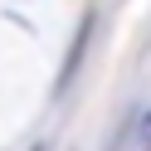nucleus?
<instances>
[{
    "label": "nucleus",
    "mask_w": 151,
    "mask_h": 151,
    "mask_svg": "<svg viewBox=\"0 0 151 151\" xmlns=\"http://www.w3.org/2000/svg\"><path fill=\"white\" fill-rule=\"evenodd\" d=\"M132 137H137V151H151V102L137 112V122H132Z\"/></svg>",
    "instance_id": "f257e3e1"
}]
</instances>
